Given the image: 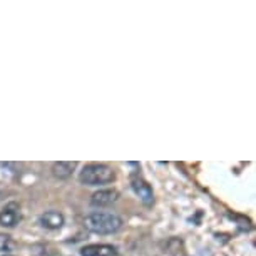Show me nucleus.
I'll return each instance as SVG.
<instances>
[{
    "mask_svg": "<svg viewBox=\"0 0 256 256\" xmlns=\"http://www.w3.org/2000/svg\"><path fill=\"white\" fill-rule=\"evenodd\" d=\"M4 256H12V254H4Z\"/></svg>",
    "mask_w": 256,
    "mask_h": 256,
    "instance_id": "9d476101",
    "label": "nucleus"
},
{
    "mask_svg": "<svg viewBox=\"0 0 256 256\" xmlns=\"http://www.w3.org/2000/svg\"><path fill=\"white\" fill-rule=\"evenodd\" d=\"M124 221L116 212L109 211H94L86 216L84 226L96 234H112L122 228Z\"/></svg>",
    "mask_w": 256,
    "mask_h": 256,
    "instance_id": "f257e3e1",
    "label": "nucleus"
},
{
    "mask_svg": "<svg viewBox=\"0 0 256 256\" xmlns=\"http://www.w3.org/2000/svg\"><path fill=\"white\" fill-rule=\"evenodd\" d=\"M80 256H119V251L112 244H88L80 248Z\"/></svg>",
    "mask_w": 256,
    "mask_h": 256,
    "instance_id": "423d86ee",
    "label": "nucleus"
},
{
    "mask_svg": "<svg viewBox=\"0 0 256 256\" xmlns=\"http://www.w3.org/2000/svg\"><path fill=\"white\" fill-rule=\"evenodd\" d=\"M77 166V162H69V161H59L52 164V174L59 180H67V178L72 176L74 169Z\"/></svg>",
    "mask_w": 256,
    "mask_h": 256,
    "instance_id": "6e6552de",
    "label": "nucleus"
},
{
    "mask_svg": "<svg viewBox=\"0 0 256 256\" xmlns=\"http://www.w3.org/2000/svg\"><path fill=\"white\" fill-rule=\"evenodd\" d=\"M22 212L17 202H8V204L0 211V226L4 228H14L16 224L20 223Z\"/></svg>",
    "mask_w": 256,
    "mask_h": 256,
    "instance_id": "7ed1b4c3",
    "label": "nucleus"
},
{
    "mask_svg": "<svg viewBox=\"0 0 256 256\" xmlns=\"http://www.w3.org/2000/svg\"><path fill=\"white\" fill-rule=\"evenodd\" d=\"M66 220H64V214L60 211H56V210H49L46 212H42L38 216V224L46 230H50V231H56V230H60L64 226Z\"/></svg>",
    "mask_w": 256,
    "mask_h": 256,
    "instance_id": "39448f33",
    "label": "nucleus"
},
{
    "mask_svg": "<svg viewBox=\"0 0 256 256\" xmlns=\"http://www.w3.org/2000/svg\"><path fill=\"white\" fill-rule=\"evenodd\" d=\"M118 200H119L118 190H100L92 194V198H90V204L96 208H104V206L114 204Z\"/></svg>",
    "mask_w": 256,
    "mask_h": 256,
    "instance_id": "0eeeda50",
    "label": "nucleus"
},
{
    "mask_svg": "<svg viewBox=\"0 0 256 256\" xmlns=\"http://www.w3.org/2000/svg\"><path fill=\"white\" fill-rule=\"evenodd\" d=\"M114 180H116L114 169L108 166V164H100V162L86 164L82 168V171L79 172V181L82 184H88V186L109 184Z\"/></svg>",
    "mask_w": 256,
    "mask_h": 256,
    "instance_id": "f03ea898",
    "label": "nucleus"
},
{
    "mask_svg": "<svg viewBox=\"0 0 256 256\" xmlns=\"http://www.w3.org/2000/svg\"><path fill=\"white\" fill-rule=\"evenodd\" d=\"M14 248V241L8 234L0 233V253H8Z\"/></svg>",
    "mask_w": 256,
    "mask_h": 256,
    "instance_id": "1a4fd4ad",
    "label": "nucleus"
},
{
    "mask_svg": "<svg viewBox=\"0 0 256 256\" xmlns=\"http://www.w3.org/2000/svg\"><path fill=\"white\" fill-rule=\"evenodd\" d=\"M131 188L132 191L136 192L146 206H151L154 202V192H152V188L151 184H148V181H144L141 176H134L131 180Z\"/></svg>",
    "mask_w": 256,
    "mask_h": 256,
    "instance_id": "20e7f679",
    "label": "nucleus"
}]
</instances>
